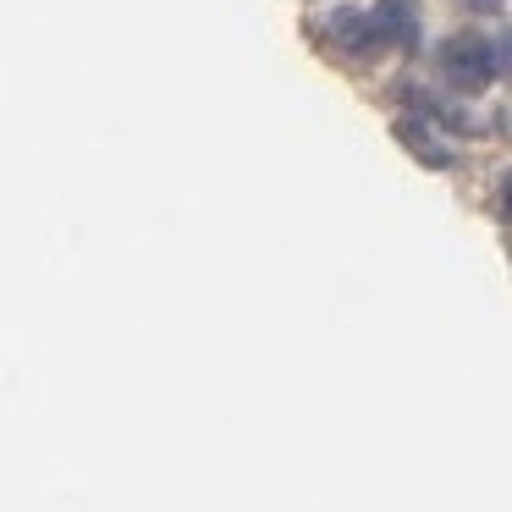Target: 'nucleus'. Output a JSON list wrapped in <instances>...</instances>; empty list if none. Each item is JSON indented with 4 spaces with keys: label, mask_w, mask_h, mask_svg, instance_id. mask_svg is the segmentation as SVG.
I'll return each instance as SVG.
<instances>
[{
    "label": "nucleus",
    "mask_w": 512,
    "mask_h": 512,
    "mask_svg": "<svg viewBox=\"0 0 512 512\" xmlns=\"http://www.w3.org/2000/svg\"><path fill=\"white\" fill-rule=\"evenodd\" d=\"M325 34H331V45L342 50V56H353V61H369L375 50H386V34H380V23H375V12H336L331 23H325Z\"/></svg>",
    "instance_id": "nucleus-2"
},
{
    "label": "nucleus",
    "mask_w": 512,
    "mask_h": 512,
    "mask_svg": "<svg viewBox=\"0 0 512 512\" xmlns=\"http://www.w3.org/2000/svg\"><path fill=\"white\" fill-rule=\"evenodd\" d=\"M397 138H402V144H408L413 155L424 160V166H452V149L435 144L430 122H413V116H402V122H397Z\"/></svg>",
    "instance_id": "nucleus-4"
},
{
    "label": "nucleus",
    "mask_w": 512,
    "mask_h": 512,
    "mask_svg": "<svg viewBox=\"0 0 512 512\" xmlns=\"http://www.w3.org/2000/svg\"><path fill=\"white\" fill-rule=\"evenodd\" d=\"M496 67H501V72H507V78H512V34H507V39H501V45H496Z\"/></svg>",
    "instance_id": "nucleus-5"
},
{
    "label": "nucleus",
    "mask_w": 512,
    "mask_h": 512,
    "mask_svg": "<svg viewBox=\"0 0 512 512\" xmlns=\"http://www.w3.org/2000/svg\"><path fill=\"white\" fill-rule=\"evenodd\" d=\"M474 6H496V0H474Z\"/></svg>",
    "instance_id": "nucleus-7"
},
{
    "label": "nucleus",
    "mask_w": 512,
    "mask_h": 512,
    "mask_svg": "<svg viewBox=\"0 0 512 512\" xmlns=\"http://www.w3.org/2000/svg\"><path fill=\"white\" fill-rule=\"evenodd\" d=\"M441 72H446V83H452V89L479 94L501 72L496 67V45H485V39H474V34L446 39V45H441Z\"/></svg>",
    "instance_id": "nucleus-1"
},
{
    "label": "nucleus",
    "mask_w": 512,
    "mask_h": 512,
    "mask_svg": "<svg viewBox=\"0 0 512 512\" xmlns=\"http://www.w3.org/2000/svg\"><path fill=\"white\" fill-rule=\"evenodd\" d=\"M375 23H380V34H386V45L419 50V6H413V0H380Z\"/></svg>",
    "instance_id": "nucleus-3"
},
{
    "label": "nucleus",
    "mask_w": 512,
    "mask_h": 512,
    "mask_svg": "<svg viewBox=\"0 0 512 512\" xmlns=\"http://www.w3.org/2000/svg\"><path fill=\"white\" fill-rule=\"evenodd\" d=\"M501 215L512 221V171H507V182H501Z\"/></svg>",
    "instance_id": "nucleus-6"
}]
</instances>
